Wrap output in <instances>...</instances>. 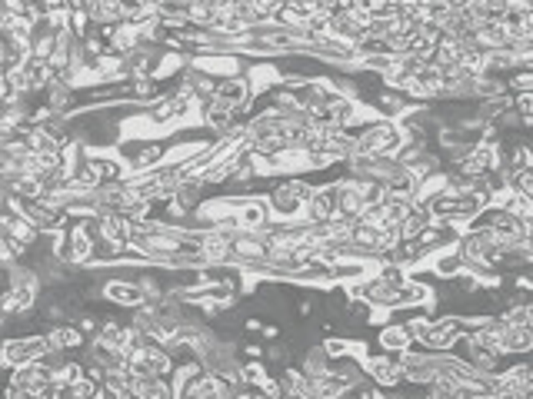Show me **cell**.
I'll list each match as a JSON object with an SVG mask.
<instances>
[{
  "label": "cell",
  "instance_id": "1",
  "mask_svg": "<svg viewBox=\"0 0 533 399\" xmlns=\"http://www.w3.org/2000/svg\"><path fill=\"white\" fill-rule=\"evenodd\" d=\"M307 196H310V187L304 180H290V183L273 190V207L284 209V213H293L300 203H307Z\"/></svg>",
  "mask_w": 533,
  "mask_h": 399
},
{
  "label": "cell",
  "instance_id": "2",
  "mask_svg": "<svg viewBox=\"0 0 533 399\" xmlns=\"http://www.w3.org/2000/svg\"><path fill=\"white\" fill-rule=\"evenodd\" d=\"M394 140H397L394 127H387V123H377V127L363 130V136L357 140V150H360V153H377V150H387Z\"/></svg>",
  "mask_w": 533,
  "mask_h": 399
},
{
  "label": "cell",
  "instance_id": "3",
  "mask_svg": "<svg viewBox=\"0 0 533 399\" xmlns=\"http://www.w3.org/2000/svg\"><path fill=\"white\" fill-rule=\"evenodd\" d=\"M307 203H310V220H317V223H324V220H330L333 213H337V193L333 190H324V193H310L307 196Z\"/></svg>",
  "mask_w": 533,
  "mask_h": 399
},
{
  "label": "cell",
  "instance_id": "4",
  "mask_svg": "<svg viewBox=\"0 0 533 399\" xmlns=\"http://www.w3.org/2000/svg\"><path fill=\"white\" fill-rule=\"evenodd\" d=\"M213 96L224 100V103H230V107H240V103L247 100V83H244V80H224V83L213 87Z\"/></svg>",
  "mask_w": 533,
  "mask_h": 399
},
{
  "label": "cell",
  "instance_id": "5",
  "mask_svg": "<svg viewBox=\"0 0 533 399\" xmlns=\"http://www.w3.org/2000/svg\"><path fill=\"white\" fill-rule=\"evenodd\" d=\"M230 116H233V107H230V103H224V100H217V96H213V100L207 103V123H210V127L224 130V127L230 123Z\"/></svg>",
  "mask_w": 533,
  "mask_h": 399
},
{
  "label": "cell",
  "instance_id": "6",
  "mask_svg": "<svg viewBox=\"0 0 533 399\" xmlns=\"http://www.w3.org/2000/svg\"><path fill=\"white\" fill-rule=\"evenodd\" d=\"M370 376H374V380H380L383 386H390V382L400 380L397 366H394L390 360H374V362H370Z\"/></svg>",
  "mask_w": 533,
  "mask_h": 399
},
{
  "label": "cell",
  "instance_id": "7",
  "mask_svg": "<svg viewBox=\"0 0 533 399\" xmlns=\"http://www.w3.org/2000/svg\"><path fill=\"white\" fill-rule=\"evenodd\" d=\"M107 296L117 300V303H127V306L140 303V289H137V286H127V283H114L107 289Z\"/></svg>",
  "mask_w": 533,
  "mask_h": 399
},
{
  "label": "cell",
  "instance_id": "8",
  "mask_svg": "<svg viewBox=\"0 0 533 399\" xmlns=\"http://www.w3.org/2000/svg\"><path fill=\"white\" fill-rule=\"evenodd\" d=\"M380 342L387 346V349H400V346L407 342V333H403V329H387V333L380 336Z\"/></svg>",
  "mask_w": 533,
  "mask_h": 399
},
{
  "label": "cell",
  "instance_id": "9",
  "mask_svg": "<svg viewBox=\"0 0 533 399\" xmlns=\"http://www.w3.org/2000/svg\"><path fill=\"white\" fill-rule=\"evenodd\" d=\"M437 269H440V276H454L460 269V256H443L437 263Z\"/></svg>",
  "mask_w": 533,
  "mask_h": 399
},
{
  "label": "cell",
  "instance_id": "10",
  "mask_svg": "<svg viewBox=\"0 0 533 399\" xmlns=\"http://www.w3.org/2000/svg\"><path fill=\"white\" fill-rule=\"evenodd\" d=\"M520 90H530V74H516V80H514Z\"/></svg>",
  "mask_w": 533,
  "mask_h": 399
}]
</instances>
